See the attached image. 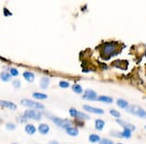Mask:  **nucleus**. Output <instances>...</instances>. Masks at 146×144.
<instances>
[{
    "label": "nucleus",
    "mask_w": 146,
    "mask_h": 144,
    "mask_svg": "<svg viewBox=\"0 0 146 144\" xmlns=\"http://www.w3.org/2000/svg\"><path fill=\"white\" fill-rule=\"evenodd\" d=\"M110 114L113 116V117H115V118H117V119H119L121 117V113L119 111H117V110H115V109H110Z\"/></svg>",
    "instance_id": "nucleus-24"
},
{
    "label": "nucleus",
    "mask_w": 146,
    "mask_h": 144,
    "mask_svg": "<svg viewBox=\"0 0 146 144\" xmlns=\"http://www.w3.org/2000/svg\"><path fill=\"white\" fill-rule=\"evenodd\" d=\"M48 144H60V143H59L58 141H56V140H51Z\"/></svg>",
    "instance_id": "nucleus-32"
},
{
    "label": "nucleus",
    "mask_w": 146,
    "mask_h": 144,
    "mask_svg": "<svg viewBox=\"0 0 146 144\" xmlns=\"http://www.w3.org/2000/svg\"><path fill=\"white\" fill-rule=\"evenodd\" d=\"M132 136V132L128 131V130H124L121 132V138H130Z\"/></svg>",
    "instance_id": "nucleus-23"
},
{
    "label": "nucleus",
    "mask_w": 146,
    "mask_h": 144,
    "mask_svg": "<svg viewBox=\"0 0 146 144\" xmlns=\"http://www.w3.org/2000/svg\"><path fill=\"white\" fill-rule=\"evenodd\" d=\"M22 76H24V78L26 79L27 82H29V83H32V82L34 81V79H35V76H34V74H33L32 72H30V71L24 72Z\"/></svg>",
    "instance_id": "nucleus-13"
},
{
    "label": "nucleus",
    "mask_w": 146,
    "mask_h": 144,
    "mask_svg": "<svg viewBox=\"0 0 146 144\" xmlns=\"http://www.w3.org/2000/svg\"><path fill=\"white\" fill-rule=\"evenodd\" d=\"M6 129L9 130V131H13V130L16 129V125L12 124V123H8V124H6Z\"/></svg>",
    "instance_id": "nucleus-30"
},
{
    "label": "nucleus",
    "mask_w": 146,
    "mask_h": 144,
    "mask_svg": "<svg viewBox=\"0 0 146 144\" xmlns=\"http://www.w3.org/2000/svg\"><path fill=\"white\" fill-rule=\"evenodd\" d=\"M127 112L129 113H132L135 116H138L140 118L146 119V110H144L143 108H141L140 106H137V105H131L127 108Z\"/></svg>",
    "instance_id": "nucleus-2"
},
{
    "label": "nucleus",
    "mask_w": 146,
    "mask_h": 144,
    "mask_svg": "<svg viewBox=\"0 0 146 144\" xmlns=\"http://www.w3.org/2000/svg\"><path fill=\"white\" fill-rule=\"evenodd\" d=\"M83 109L86 110L87 112H91V113H93V114H103L104 111L100 108H97V107H93V106H90V105H83Z\"/></svg>",
    "instance_id": "nucleus-8"
},
{
    "label": "nucleus",
    "mask_w": 146,
    "mask_h": 144,
    "mask_svg": "<svg viewBox=\"0 0 146 144\" xmlns=\"http://www.w3.org/2000/svg\"><path fill=\"white\" fill-rule=\"evenodd\" d=\"M0 106L3 108H9L11 110H16L17 109V105L14 102L8 101V100H0Z\"/></svg>",
    "instance_id": "nucleus-9"
},
{
    "label": "nucleus",
    "mask_w": 146,
    "mask_h": 144,
    "mask_svg": "<svg viewBox=\"0 0 146 144\" xmlns=\"http://www.w3.org/2000/svg\"><path fill=\"white\" fill-rule=\"evenodd\" d=\"M38 132H40L41 134H47L48 132H50V127L49 125L47 124H40L39 127H38Z\"/></svg>",
    "instance_id": "nucleus-12"
},
{
    "label": "nucleus",
    "mask_w": 146,
    "mask_h": 144,
    "mask_svg": "<svg viewBox=\"0 0 146 144\" xmlns=\"http://www.w3.org/2000/svg\"><path fill=\"white\" fill-rule=\"evenodd\" d=\"M26 119H32L35 121H40L42 119V114L38 110H26L24 113Z\"/></svg>",
    "instance_id": "nucleus-5"
},
{
    "label": "nucleus",
    "mask_w": 146,
    "mask_h": 144,
    "mask_svg": "<svg viewBox=\"0 0 146 144\" xmlns=\"http://www.w3.org/2000/svg\"><path fill=\"white\" fill-rule=\"evenodd\" d=\"M50 84V78L49 77H43L40 80V88L43 89V90H46V89L49 87Z\"/></svg>",
    "instance_id": "nucleus-15"
},
{
    "label": "nucleus",
    "mask_w": 146,
    "mask_h": 144,
    "mask_svg": "<svg viewBox=\"0 0 146 144\" xmlns=\"http://www.w3.org/2000/svg\"><path fill=\"white\" fill-rule=\"evenodd\" d=\"M10 74H11V76L17 77L18 75H19V71H18L17 68H11V69H10Z\"/></svg>",
    "instance_id": "nucleus-29"
},
{
    "label": "nucleus",
    "mask_w": 146,
    "mask_h": 144,
    "mask_svg": "<svg viewBox=\"0 0 146 144\" xmlns=\"http://www.w3.org/2000/svg\"><path fill=\"white\" fill-rule=\"evenodd\" d=\"M20 81L19 79H16V80H14V82H13V87L15 89H20Z\"/></svg>",
    "instance_id": "nucleus-28"
},
{
    "label": "nucleus",
    "mask_w": 146,
    "mask_h": 144,
    "mask_svg": "<svg viewBox=\"0 0 146 144\" xmlns=\"http://www.w3.org/2000/svg\"><path fill=\"white\" fill-rule=\"evenodd\" d=\"M20 103H22L24 106L29 107V108H34L37 109V110H42L44 109V105L39 103V102L33 101V100H29L27 98H24V99L20 100Z\"/></svg>",
    "instance_id": "nucleus-4"
},
{
    "label": "nucleus",
    "mask_w": 146,
    "mask_h": 144,
    "mask_svg": "<svg viewBox=\"0 0 146 144\" xmlns=\"http://www.w3.org/2000/svg\"><path fill=\"white\" fill-rule=\"evenodd\" d=\"M145 130H146V126H145Z\"/></svg>",
    "instance_id": "nucleus-36"
},
{
    "label": "nucleus",
    "mask_w": 146,
    "mask_h": 144,
    "mask_svg": "<svg viewBox=\"0 0 146 144\" xmlns=\"http://www.w3.org/2000/svg\"><path fill=\"white\" fill-rule=\"evenodd\" d=\"M83 98L89 100H95L97 99V93L95 91L92 90V89H87V90H85V92H84Z\"/></svg>",
    "instance_id": "nucleus-6"
},
{
    "label": "nucleus",
    "mask_w": 146,
    "mask_h": 144,
    "mask_svg": "<svg viewBox=\"0 0 146 144\" xmlns=\"http://www.w3.org/2000/svg\"><path fill=\"white\" fill-rule=\"evenodd\" d=\"M50 119H51V120L53 121V122L58 126V127L61 128V129L66 130L67 128H69L72 126V122L70 120H68V119H61V118L55 117V116H51Z\"/></svg>",
    "instance_id": "nucleus-3"
},
{
    "label": "nucleus",
    "mask_w": 146,
    "mask_h": 144,
    "mask_svg": "<svg viewBox=\"0 0 146 144\" xmlns=\"http://www.w3.org/2000/svg\"><path fill=\"white\" fill-rule=\"evenodd\" d=\"M104 126H105V122H104L103 120H101V119H97V120H95V130H97V131H102Z\"/></svg>",
    "instance_id": "nucleus-14"
},
{
    "label": "nucleus",
    "mask_w": 146,
    "mask_h": 144,
    "mask_svg": "<svg viewBox=\"0 0 146 144\" xmlns=\"http://www.w3.org/2000/svg\"><path fill=\"white\" fill-rule=\"evenodd\" d=\"M0 123H1V118H0Z\"/></svg>",
    "instance_id": "nucleus-34"
},
{
    "label": "nucleus",
    "mask_w": 146,
    "mask_h": 144,
    "mask_svg": "<svg viewBox=\"0 0 146 144\" xmlns=\"http://www.w3.org/2000/svg\"><path fill=\"white\" fill-rule=\"evenodd\" d=\"M118 49L117 42H106L100 47V55L101 58L104 59H109L111 57L116 54V51Z\"/></svg>",
    "instance_id": "nucleus-1"
},
{
    "label": "nucleus",
    "mask_w": 146,
    "mask_h": 144,
    "mask_svg": "<svg viewBox=\"0 0 146 144\" xmlns=\"http://www.w3.org/2000/svg\"><path fill=\"white\" fill-rule=\"evenodd\" d=\"M116 122H117L120 126H122V127L124 128V130H128V131H131V132H134V130H135V127H134L133 124H131V123H128L124 120L117 119V120H116Z\"/></svg>",
    "instance_id": "nucleus-7"
},
{
    "label": "nucleus",
    "mask_w": 146,
    "mask_h": 144,
    "mask_svg": "<svg viewBox=\"0 0 146 144\" xmlns=\"http://www.w3.org/2000/svg\"><path fill=\"white\" fill-rule=\"evenodd\" d=\"M59 86L61 87V88H62V89H67L68 87H69V83L66 81H60V83H59Z\"/></svg>",
    "instance_id": "nucleus-26"
},
{
    "label": "nucleus",
    "mask_w": 146,
    "mask_h": 144,
    "mask_svg": "<svg viewBox=\"0 0 146 144\" xmlns=\"http://www.w3.org/2000/svg\"><path fill=\"white\" fill-rule=\"evenodd\" d=\"M24 131H26V133L29 134V135H33L36 132V128L35 126L32 124H27L26 126V128H24Z\"/></svg>",
    "instance_id": "nucleus-10"
},
{
    "label": "nucleus",
    "mask_w": 146,
    "mask_h": 144,
    "mask_svg": "<svg viewBox=\"0 0 146 144\" xmlns=\"http://www.w3.org/2000/svg\"><path fill=\"white\" fill-rule=\"evenodd\" d=\"M99 144H114L112 140L110 139H107V138H101L99 141Z\"/></svg>",
    "instance_id": "nucleus-27"
},
{
    "label": "nucleus",
    "mask_w": 146,
    "mask_h": 144,
    "mask_svg": "<svg viewBox=\"0 0 146 144\" xmlns=\"http://www.w3.org/2000/svg\"><path fill=\"white\" fill-rule=\"evenodd\" d=\"M71 88H72L73 92L76 93H83V89H82V87L80 85H78V84H74Z\"/></svg>",
    "instance_id": "nucleus-22"
},
{
    "label": "nucleus",
    "mask_w": 146,
    "mask_h": 144,
    "mask_svg": "<svg viewBox=\"0 0 146 144\" xmlns=\"http://www.w3.org/2000/svg\"><path fill=\"white\" fill-rule=\"evenodd\" d=\"M78 110L77 109H75V108H70L69 109V114H70V116L73 118H76L77 117V114H78Z\"/></svg>",
    "instance_id": "nucleus-25"
},
{
    "label": "nucleus",
    "mask_w": 146,
    "mask_h": 144,
    "mask_svg": "<svg viewBox=\"0 0 146 144\" xmlns=\"http://www.w3.org/2000/svg\"><path fill=\"white\" fill-rule=\"evenodd\" d=\"M117 105L118 107H120V108L122 109H127L128 107H129V102L127 101L126 99H123V98H119V99H117Z\"/></svg>",
    "instance_id": "nucleus-16"
},
{
    "label": "nucleus",
    "mask_w": 146,
    "mask_h": 144,
    "mask_svg": "<svg viewBox=\"0 0 146 144\" xmlns=\"http://www.w3.org/2000/svg\"><path fill=\"white\" fill-rule=\"evenodd\" d=\"M97 100L101 101V102H105V103H112L113 102V98L110 97H107V95H100V97H97Z\"/></svg>",
    "instance_id": "nucleus-18"
},
{
    "label": "nucleus",
    "mask_w": 146,
    "mask_h": 144,
    "mask_svg": "<svg viewBox=\"0 0 146 144\" xmlns=\"http://www.w3.org/2000/svg\"><path fill=\"white\" fill-rule=\"evenodd\" d=\"M75 119H76V120H81V121L89 120V119H90V116L87 115V114H85V113H83V112H78V114H77V117Z\"/></svg>",
    "instance_id": "nucleus-21"
},
{
    "label": "nucleus",
    "mask_w": 146,
    "mask_h": 144,
    "mask_svg": "<svg viewBox=\"0 0 146 144\" xmlns=\"http://www.w3.org/2000/svg\"><path fill=\"white\" fill-rule=\"evenodd\" d=\"M32 97L35 98V99H47L48 98V95H45V93H38V92H35L32 93Z\"/></svg>",
    "instance_id": "nucleus-19"
},
{
    "label": "nucleus",
    "mask_w": 146,
    "mask_h": 144,
    "mask_svg": "<svg viewBox=\"0 0 146 144\" xmlns=\"http://www.w3.org/2000/svg\"><path fill=\"white\" fill-rule=\"evenodd\" d=\"M12 144H18V143H12Z\"/></svg>",
    "instance_id": "nucleus-35"
},
{
    "label": "nucleus",
    "mask_w": 146,
    "mask_h": 144,
    "mask_svg": "<svg viewBox=\"0 0 146 144\" xmlns=\"http://www.w3.org/2000/svg\"><path fill=\"white\" fill-rule=\"evenodd\" d=\"M65 131H66V133L70 136H77L79 134V130L76 127H69Z\"/></svg>",
    "instance_id": "nucleus-11"
},
{
    "label": "nucleus",
    "mask_w": 146,
    "mask_h": 144,
    "mask_svg": "<svg viewBox=\"0 0 146 144\" xmlns=\"http://www.w3.org/2000/svg\"><path fill=\"white\" fill-rule=\"evenodd\" d=\"M116 144H123V143H116Z\"/></svg>",
    "instance_id": "nucleus-33"
},
{
    "label": "nucleus",
    "mask_w": 146,
    "mask_h": 144,
    "mask_svg": "<svg viewBox=\"0 0 146 144\" xmlns=\"http://www.w3.org/2000/svg\"><path fill=\"white\" fill-rule=\"evenodd\" d=\"M4 15H5V16H11V15H12V13H10V12H9V11H8V9H4Z\"/></svg>",
    "instance_id": "nucleus-31"
},
{
    "label": "nucleus",
    "mask_w": 146,
    "mask_h": 144,
    "mask_svg": "<svg viewBox=\"0 0 146 144\" xmlns=\"http://www.w3.org/2000/svg\"><path fill=\"white\" fill-rule=\"evenodd\" d=\"M100 138L99 134H95V133H92L90 134V136H89V141L92 143H97V142H99L100 141Z\"/></svg>",
    "instance_id": "nucleus-20"
},
{
    "label": "nucleus",
    "mask_w": 146,
    "mask_h": 144,
    "mask_svg": "<svg viewBox=\"0 0 146 144\" xmlns=\"http://www.w3.org/2000/svg\"><path fill=\"white\" fill-rule=\"evenodd\" d=\"M12 78V76H11L10 72H7V71H2L0 73V79L2 80L3 82H9Z\"/></svg>",
    "instance_id": "nucleus-17"
}]
</instances>
